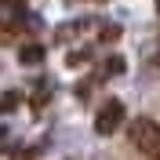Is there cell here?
I'll return each instance as SVG.
<instances>
[{
	"instance_id": "obj_1",
	"label": "cell",
	"mask_w": 160,
	"mask_h": 160,
	"mask_svg": "<svg viewBox=\"0 0 160 160\" xmlns=\"http://www.w3.org/2000/svg\"><path fill=\"white\" fill-rule=\"evenodd\" d=\"M128 138L138 153H146L149 160H160V124L153 117H135L128 124Z\"/></svg>"
},
{
	"instance_id": "obj_2",
	"label": "cell",
	"mask_w": 160,
	"mask_h": 160,
	"mask_svg": "<svg viewBox=\"0 0 160 160\" xmlns=\"http://www.w3.org/2000/svg\"><path fill=\"white\" fill-rule=\"evenodd\" d=\"M120 124H124V102L120 98L102 102L98 113H95V135H117Z\"/></svg>"
},
{
	"instance_id": "obj_3",
	"label": "cell",
	"mask_w": 160,
	"mask_h": 160,
	"mask_svg": "<svg viewBox=\"0 0 160 160\" xmlns=\"http://www.w3.org/2000/svg\"><path fill=\"white\" fill-rule=\"evenodd\" d=\"M18 62L22 66H40L44 62V48L40 44H22L18 48Z\"/></svg>"
},
{
	"instance_id": "obj_4",
	"label": "cell",
	"mask_w": 160,
	"mask_h": 160,
	"mask_svg": "<svg viewBox=\"0 0 160 160\" xmlns=\"http://www.w3.org/2000/svg\"><path fill=\"white\" fill-rule=\"evenodd\" d=\"M91 22L88 18H80V22H69V26H62V29H55V40H58V44H66V40H73V37H80V33L88 29Z\"/></svg>"
},
{
	"instance_id": "obj_5",
	"label": "cell",
	"mask_w": 160,
	"mask_h": 160,
	"mask_svg": "<svg viewBox=\"0 0 160 160\" xmlns=\"http://www.w3.org/2000/svg\"><path fill=\"white\" fill-rule=\"evenodd\" d=\"M18 102H22V91H4L0 95V113H15Z\"/></svg>"
},
{
	"instance_id": "obj_6",
	"label": "cell",
	"mask_w": 160,
	"mask_h": 160,
	"mask_svg": "<svg viewBox=\"0 0 160 160\" xmlns=\"http://www.w3.org/2000/svg\"><path fill=\"white\" fill-rule=\"evenodd\" d=\"M128 69V62L120 58V55H113V58H106V66H102V73H106V77H117V73H124Z\"/></svg>"
},
{
	"instance_id": "obj_7",
	"label": "cell",
	"mask_w": 160,
	"mask_h": 160,
	"mask_svg": "<svg viewBox=\"0 0 160 160\" xmlns=\"http://www.w3.org/2000/svg\"><path fill=\"white\" fill-rule=\"evenodd\" d=\"M98 40H102V44H113V40H120V26H117V22H106V26L98 29Z\"/></svg>"
},
{
	"instance_id": "obj_8",
	"label": "cell",
	"mask_w": 160,
	"mask_h": 160,
	"mask_svg": "<svg viewBox=\"0 0 160 160\" xmlns=\"http://www.w3.org/2000/svg\"><path fill=\"white\" fill-rule=\"evenodd\" d=\"M84 62H91V48H84V51H69V55H66V66H84Z\"/></svg>"
},
{
	"instance_id": "obj_9",
	"label": "cell",
	"mask_w": 160,
	"mask_h": 160,
	"mask_svg": "<svg viewBox=\"0 0 160 160\" xmlns=\"http://www.w3.org/2000/svg\"><path fill=\"white\" fill-rule=\"evenodd\" d=\"M44 102H48V84H40V88H37V95H33V109H40Z\"/></svg>"
},
{
	"instance_id": "obj_10",
	"label": "cell",
	"mask_w": 160,
	"mask_h": 160,
	"mask_svg": "<svg viewBox=\"0 0 160 160\" xmlns=\"http://www.w3.org/2000/svg\"><path fill=\"white\" fill-rule=\"evenodd\" d=\"M0 40H15V29H11L4 18H0Z\"/></svg>"
},
{
	"instance_id": "obj_11",
	"label": "cell",
	"mask_w": 160,
	"mask_h": 160,
	"mask_svg": "<svg viewBox=\"0 0 160 160\" xmlns=\"http://www.w3.org/2000/svg\"><path fill=\"white\" fill-rule=\"evenodd\" d=\"M157 11H160V0H157Z\"/></svg>"
},
{
	"instance_id": "obj_12",
	"label": "cell",
	"mask_w": 160,
	"mask_h": 160,
	"mask_svg": "<svg viewBox=\"0 0 160 160\" xmlns=\"http://www.w3.org/2000/svg\"><path fill=\"white\" fill-rule=\"evenodd\" d=\"M98 4H106V0H98Z\"/></svg>"
}]
</instances>
